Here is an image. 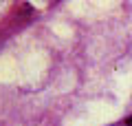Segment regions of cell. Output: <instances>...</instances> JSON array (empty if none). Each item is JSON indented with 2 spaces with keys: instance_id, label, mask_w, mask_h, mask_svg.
<instances>
[{
  "instance_id": "obj_1",
  "label": "cell",
  "mask_w": 132,
  "mask_h": 126,
  "mask_svg": "<svg viewBox=\"0 0 132 126\" xmlns=\"http://www.w3.org/2000/svg\"><path fill=\"white\" fill-rule=\"evenodd\" d=\"M126 124H128V126H132V115L128 117V122H126Z\"/></svg>"
}]
</instances>
